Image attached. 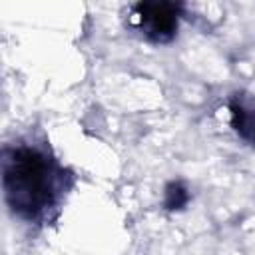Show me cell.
Returning <instances> with one entry per match:
<instances>
[{"instance_id":"cell-3","label":"cell","mask_w":255,"mask_h":255,"mask_svg":"<svg viewBox=\"0 0 255 255\" xmlns=\"http://www.w3.org/2000/svg\"><path fill=\"white\" fill-rule=\"evenodd\" d=\"M227 106L233 131L245 143L255 147V100L247 94H233Z\"/></svg>"},{"instance_id":"cell-4","label":"cell","mask_w":255,"mask_h":255,"mask_svg":"<svg viewBox=\"0 0 255 255\" xmlns=\"http://www.w3.org/2000/svg\"><path fill=\"white\" fill-rule=\"evenodd\" d=\"M189 203V189L183 181L173 179L163 189V207L167 211H181Z\"/></svg>"},{"instance_id":"cell-1","label":"cell","mask_w":255,"mask_h":255,"mask_svg":"<svg viewBox=\"0 0 255 255\" xmlns=\"http://www.w3.org/2000/svg\"><path fill=\"white\" fill-rule=\"evenodd\" d=\"M58 173L52 159L30 145L4 149L2 187L10 211L26 221L38 219L54 201Z\"/></svg>"},{"instance_id":"cell-2","label":"cell","mask_w":255,"mask_h":255,"mask_svg":"<svg viewBox=\"0 0 255 255\" xmlns=\"http://www.w3.org/2000/svg\"><path fill=\"white\" fill-rule=\"evenodd\" d=\"M181 6L173 2H137L131 6V20L137 32L153 44H167L175 38Z\"/></svg>"}]
</instances>
